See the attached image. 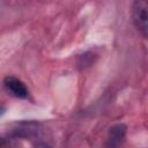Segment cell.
Listing matches in <instances>:
<instances>
[{
    "label": "cell",
    "instance_id": "6da1fadb",
    "mask_svg": "<svg viewBox=\"0 0 148 148\" xmlns=\"http://www.w3.org/2000/svg\"><path fill=\"white\" fill-rule=\"evenodd\" d=\"M132 18L136 29L148 38V1L138 0L133 2Z\"/></svg>",
    "mask_w": 148,
    "mask_h": 148
},
{
    "label": "cell",
    "instance_id": "7a4b0ae2",
    "mask_svg": "<svg viewBox=\"0 0 148 148\" xmlns=\"http://www.w3.org/2000/svg\"><path fill=\"white\" fill-rule=\"evenodd\" d=\"M126 126L124 124H117L112 126L109 131L108 139H106V147L108 148H121L125 136H126Z\"/></svg>",
    "mask_w": 148,
    "mask_h": 148
},
{
    "label": "cell",
    "instance_id": "3957f363",
    "mask_svg": "<svg viewBox=\"0 0 148 148\" xmlns=\"http://www.w3.org/2000/svg\"><path fill=\"white\" fill-rule=\"evenodd\" d=\"M3 84H5V88L15 97L17 98H25L28 97V89L25 87V84L14 77V76H7L3 81Z\"/></svg>",
    "mask_w": 148,
    "mask_h": 148
},
{
    "label": "cell",
    "instance_id": "277c9868",
    "mask_svg": "<svg viewBox=\"0 0 148 148\" xmlns=\"http://www.w3.org/2000/svg\"><path fill=\"white\" fill-rule=\"evenodd\" d=\"M1 148H18L17 143L12 139H2Z\"/></svg>",
    "mask_w": 148,
    "mask_h": 148
},
{
    "label": "cell",
    "instance_id": "5b68a950",
    "mask_svg": "<svg viewBox=\"0 0 148 148\" xmlns=\"http://www.w3.org/2000/svg\"><path fill=\"white\" fill-rule=\"evenodd\" d=\"M34 148H50V146H47V145L44 143V142H38L37 145H35Z\"/></svg>",
    "mask_w": 148,
    "mask_h": 148
}]
</instances>
